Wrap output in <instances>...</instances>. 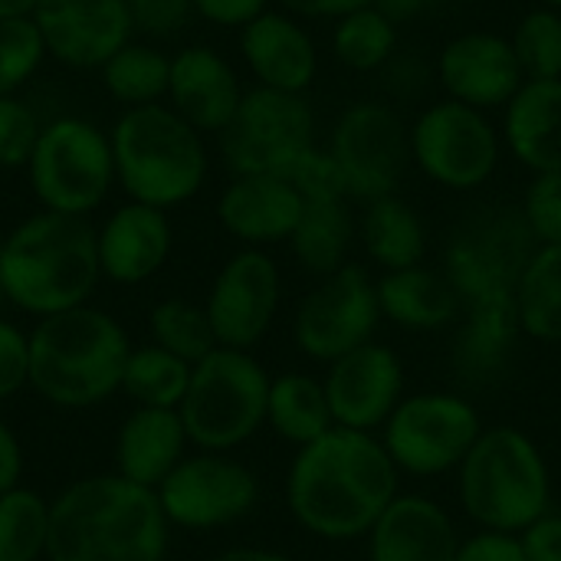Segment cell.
Here are the masks:
<instances>
[{"label":"cell","instance_id":"ba28073f","mask_svg":"<svg viewBox=\"0 0 561 561\" xmlns=\"http://www.w3.org/2000/svg\"><path fill=\"white\" fill-rule=\"evenodd\" d=\"M26 174L43 210L89 217L115 184L112 141L89 118H53L39 131Z\"/></svg>","mask_w":561,"mask_h":561},{"label":"cell","instance_id":"ac0fdd59","mask_svg":"<svg viewBox=\"0 0 561 561\" xmlns=\"http://www.w3.org/2000/svg\"><path fill=\"white\" fill-rule=\"evenodd\" d=\"M434 76L447 99L473 105L480 112L506 108L526 85L523 66L510 36L493 30H467L447 39L437 53Z\"/></svg>","mask_w":561,"mask_h":561},{"label":"cell","instance_id":"d4e9b609","mask_svg":"<svg viewBox=\"0 0 561 561\" xmlns=\"http://www.w3.org/2000/svg\"><path fill=\"white\" fill-rule=\"evenodd\" d=\"M503 145L533 174H561V79H529L503 108Z\"/></svg>","mask_w":561,"mask_h":561},{"label":"cell","instance_id":"4316f807","mask_svg":"<svg viewBox=\"0 0 561 561\" xmlns=\"http://www.w3.org/2000/svg\"><path fill=\"white\" fill-rule=\"evenodd\" d=\"M519 339L526 335L516 312V293L473 299L463 306L460 316V332L454 342V368L467 381H490L503 375Z\"/></svg>","mask_w":561,"mask_h":561},{"label":"cell","instance_id":"7402d4cb","mask_svg":"<svg viewBox=\"0 0 561 561\" xmlns=\"http://www.w3.org/2000/svg\"><path fill=\"white\" fill-rule=\"evenodd\" d=\"M365 542L368 561H454L463 539L454 516L437 500L398 493Z\"/></svg>","mask_w":561,"mask_h":561},{"label":"cell","instance_id":"bcb514c9","mask_svg":"<svg viewBox=\"0 0 561 561\" xmlns=\"http://www.w3.org/2000/svg\"><path fill=\"white\" fill-rule=\"evenodd\" d=\"M194 7H197V16H204L207 23L243 30L263 10H270V0H194Z\"/></svg>","mask_w":561,"mask_h":561},{"label":"cell","instance_id":"c3c4849f","mask_svg":"<svg viewBox=\"0 0 561 561\" xmlns=\"http://www.w3.org/2000/svg\"><path fill=\"white\" fill-rule=\"evenodd\" d=\"M23 480V447L7 421H0V493L20 486Z\"/></svg>","mask_w":561,"mask_h":561},{"label":"cell","instance_id":"83f0119b","mask_svg":"<svg viewBox=\"0 0 561 561\" xmlns=\"http://www.w3.org/2000/svg\"><path fill=\"white\" fill-rule=\"evenodd\" d=\"M375 283H378L381 319L394 322L404 332H440L460 322L463 316V299L444 270H431L421 263V266L381 273Z\"/></svg>","mask_w":561,"mask_h":561},{"label":"cell","instance_id":"f907efd6","mask_svg":"<svg viewBox=\"0 0 561 561\" xmlns=\"http://www.w3.org/2000/svg\"><path fill=\"white\" fill-rule=\"evenodd\" d=\"M210 561H296L286 552L276 549H256V546H240V549H227L220 556H214Z\"/></svg>","mask_w":561,"mask_h":561},{"label":"cell","instance_id":"ffe728a7","mask_svg":"<svg viewBox=\"0 0 561 561\" xmlns=\"http://www.w3.org/2000/svg\"><path fill=\"white\" fill-rule=\"evenodd\" d=\"M240 53L256 85L306 95L319 76V46L289 10H263L240 30Z\"/></svg>","mask_w":561,"mask_h":561},{"label":"cell","instance_id":"30bf717a","mask_svg":"<svg viewBox=\"0 0 561 561\" xmlns=\"http://www.w3.org/2000/svg\"><path fill=\"white\" fill-rule=\"evenodd\" d=\"M483 431L486 427L477 404L463 394L421 391L404 394L378 437L398 473L444 477L460 470Z\"/></svg>","mask_w":561,"mask_h":561},{"label":"cell","instance_id":"11a10c76","mask_svg":"<svg viewBox=\"0 0 561 561\" xmlns=\"http://www.w3.org/2000/svg\"><path fill=\"white\" fill-rule=\"evenodd\" d=\"M7 302V296H3V283H0V306Z\"/></svg>","mask_w":561,"mask_h":561},{"label":"cell","instance_id":"484cf974","mask_svg":"<svg viewBox=\"0 0 561 561\" xmlns=\"http://www.w3.org/2000/svg\"><path fill=\"white\" fill-rule=\"evenodd\" d=\"M187 431L178 411L135 408L115 437V473L128 483L158 490L168 473L187 457Z\"/></svg>","mask_w":561,"mask_h":561},{"label":"cell","instance_id":"f546056e","mask_svg":"<svg viewBox=\"0 0 561 561\" xmlns=\"http://www.w3.org/2000/svg\"><path fill=\"white\" fill-rule=\"evenodd\" d=\"M358 240V220L352 214V197H316L302 201V217L289 237V250L319 279L342 270Z\"/></svg>","mask_w":561,"mask_h":561},{"label":"cell","instance_id":"816d5d0a","mask_svg":"<svg viewBox=\"0 0 561 561\" xmlns=\"http://www.w3.org/2000/svg\"><path fill=\"white\" fill-rule=\"evenodd\" d=\"M39 0H0V20H16V16H33Z\"/></svg>","mask_w":561,"mask_h":561},{"label":"cell","instance_id":"ee69618b","mask_svg":"<svg viewBox=\"0 0 561 561\" xmlns=\"http://www.w3.org/2000/svg\"><path fill=\"white\" fill-rule=\"evenodd\" d=\"M454 561H526V556H523L519 536L480 529L477 536L460 542V552Z\"/></svg>","mask_w":561,"mask_h":561},{"label":"cell","instance_id":"d6986e66","mask_svg":"<svg viewBox=\"0 0 561 561\" xmlns=\"http://www.w3.org/2000/svg\"><path fill=\"white\" fill-rule=\"evenodd\" d=\"M33 23L46 53L72 69H102L135 30L128 0H39Z\"/></svg>","mask_w":561,"mask_h":561},{"label":"cell","instance_id":"60d3db41","mask_svg":"<svg viewBox=\"0 0 561 561\" xmlns=\"http://www.w3.org/2000/svg\"><path fill=\"white\" fill-rule=\"evenodd\" d=\"M519 214L539 247L561 243V174H533Z\"/></svg>","mask_w":561,"mask_h":561},{"label":"cell","instance_id":"9c48e42d","mask_svg":"<svg viewBox=\"0 0 561 561\" xmlns=\"http://www.w3.org/2000/svg\"><path fill=\"white\" fill-rule=\"evenodd\" d=\"M503 131L473 105L437 99L411 122V161L414 168L444 191L470 194L480 191L500 168Z\"/></svg>","mask_w":561,"mask_h":561},{"label":"cell","instance_id":"1f68e13d","mask_svg":"<svg viewBox=\"0 0 561 561\" xmlns=\"http://www.w3.org/2000/svg\"><path fill=\"white\" fill-rule=\"evenodd\" d=\"M516 312L523 335L542 345H561V243L536 247L519 283Z\"/></svg>","mask_w":561,"mask_h":561},{"label":"cell","instance_id":"603a6c76","mask_svg":"<svg viewBox=\"0 0 561 561\" xmlns=\"http://www.w3.org/2000/svg\"><path fill=\"white\" fill-rule=\"evenodd\" d=\"M299 217L302 194L279 174H237L217 201L220 227L233 240L256 250L289 243Z\"/></svg>","mask_w":561,"mask_h":561},{"label":"cell","instance_id":"4dcf8cb0","mask_svg":"<svg viewBox=\"0 0 561 561\" xmlns=\"http://www.w3.org/2000/svg\"><path fill=\"white\" fill-rule=\"evenodd\" d=\"M266 424L273 427L276 437H283L296 450L325 437L335 427L329 394H325V381L302 375V371L276 375L270 381Z\"/></svg>","mask_w":561,"mask_h":561},{"label":"cell","instance_id":"8992f818","mask_svg":"<svg viewBox=\"0 0 561 561\" xmlns=\"http://www.w3.org/2000/svg\"><path fill=\"white\" fill-rule=\"evenodd\" d=\"M108 141L115 181L128 201L171 210L187 204L207 181L204 135L164 102L125 108Z\"/></svg>","mask_w":561,"mask_h":561},{"label":"cell","instance_id":"681fc988","mask_svg":"<svg viewBox=\"0 0 561 561\" xmlns=\"http://www.w3.org/2000/svg\"><path fill=\"white\" fill-rule=\"evenodd\" d=\"M440 0H378V7L401 26L404 20H414V16H421V13H427V10H434Z\"/></svg>","mask_w":561,"mask_h":561},{"label":"cell","instance_id":"4fadbf2b","mask_svg":"<svg viewBox=\"0 0 561 561\" xmlns=\"http://www.w3.org/2000/svg\"><path fill=\"white\" fill-rule=\"evenodd\" d=\"M381 322L375 276L358 263H345L302 296L293 319V339L306 358L332 365L375 342Z\"/></svg>","mask_w":561,"mask_h":561},{"label":"cell","instance_id":"7a4b0ae2","mask_svg":"<svg viewBox=\"0 0 561 561\" xmlns=\"http://www.w3.org/2000/svg\"><path fill=\"white\" fill-rule=\"evenodd\" d=\"M168 533L154 490L118 473L82 477L49 503L46 561H164Z\"/></svg>","mask_w":561,"mask_h":561},{"label":"cell","instance_id":"db71d44e","mask_svg":"<svg viewBox=\"0 0 561 561\" xmlns=\"http://www.w3.org/2000/svg\"><path fill=\"white\" fill-rule=\"evenodd\" d=\"M3 240H7V233L0 230V253H3Z\"/></svg>","mask_w":561,"mask_h":561},{"label":"cell","instance_id":"44dd1931","mask_svg":"<svg viewBox=\"0 0 561 561\" xmlns=\"http://www.w3.org/2000/svg\"><path fill=\"white\" fill-rule=\"evenodd\" d=\"M243 92L237 69L210 46H187L171 56L168 105L201 135H220L233 122Z\"/></svg>","mask_w":561,"mask_h":561},{"label":"cell","instance_id":"cb8c5ba5","mask_svg":"<svg viewBox=\"0 0 561 561\" xmlns=\"http://www.w3.org/2000/svg\"><path fill=\"white\" fill-rule=\"evenodd\" d=\"M171 253L168 210L128 201L108 214L99 227V266L102 276L118 286H138L151 279Z\"/></svg>","mask_w":561,"mask_h":561},{"label":"cell","instance_id":"836d02e7","mask_svg":"<svg viewBox=\"0 0 561 561\" xmlns=\"http://www.w3.org/2000/svg\"><path fill=\"white\" fill-rule=\"evenodd\" d=\"M191 375H194V365H187L184 358H178L151 342V345L131 348V355L125 362V375H122V391L138 408L178 411L187 394Z\"/></svg>","mask_w":561,"mask_h":561},{"label":"cell","instance_id":"6da1fadb","mask_svg":"<svg viewBox=\"0 0 561 561\" xmlns=\"http://www.w3.org/2000/svg\"><path fill=\"white\" fill-rule=\"evenodd\" d=\"M398 467L378 434L332 427L299 447L286 473L289 516L322 542L365 539L398 496Z\"/></svg>","mask_w":561,"mask_h":561},{"label":"cell","instance_id":"3957f363","mask_svg":"<svg viewBox=\"0 0 561 561\" xmlns=\"http://www.w3.org/2000/svg\"><path fill=\"white\" fill-rule=\"evenodd\" d=\"M99 279V230L89 217L39 210L3 240V296L36 319L85 306Z\"/></svg>","mask_w":561,"mask_h":561},{"label":"cell","instance_id":"f6af8a7d","mask_svg":"<svg viewBox=\"0 0 561 561\" xmlns=\"http://www.w3.org/2000/svg\"><path fill=\"white\" fill-rule=\"evenodd\" d=\"M526 561H561V513H546L519 533Z\"/></svg>","mask_w":561,"mask_h":561},{"label":"cell","instance_id":"277c9868","mask_svg":"<svg viewBox=\"0 0 561 561\" xmlns=\"http://www.w3.org/2000/svg\"><path fill=\"white\" fill-rule=\"evenodd\" d=\"M30 335V388L62 411H85L122 391L128 335L102 309L76 306L43 316Z\"/></svg>","mask_w":561,"mask_h":561},{"label":"cell","instance_id":"7bdbcfd3","mask_svg":"<svg viewBox=\"0 0 561 561\" xmlns=\"http://www.w3.org/2000/svg\"><path fill=\"white\" fill-rule=\"evenodd\" d=\"M128 13L135 30L148 36H171L191 23L197 7L194 0H128Z\"/></svg>","mask_w":561,"mask_h":561},{"label":"cell","instance_id":"f1b7e54d","mask_svg":"<svg viewBox=\"0 0 561 561\" xmlns=\"http://www.w3.org/2000/svg\"><path fill=\"white\" fill-rule=\"evenodd\" d=\"M358 240L381 273L421 266L427 256V227L401 194L365 204L358 217Z\"/></svg>","mask_w":561,"mask_h":561},{"label":"cell","instance_id":"7c38bea8","mask_svg":"<svg viewBox=\"0 0 561 561\" xmlns=\"http://www.w3.org/2000/svg\"><path fill=\"white\" fill-rule=\"evenodd\" d=\"M316 141V112L306 95L276 92L253 85L243 92V102L233 122L220 131V151L227 168L237 174H279L312 151Z\"/></svg>","mask_w":561,"mask_h":561},{"label":"cell","instance_id":"ab89813d","mask_svg":"<svg viewBox=\"0 0 561 561\" xmlns=\"http://www.w3.org/2000/svg\"><path fill=\"white\" fill-rule=\"evenodd\" d=\"M39 118L23 99L0 95V168H26L39 141Z\"/></svg>","mask_w":561,"mask_h":561},{"label":"cell","instance_id":"d590c367","mask_svg":"<svg viewBox=\"0 0 561 561\" xmlns=\"http://www.w3.org/2000/svg\"><path fill=\"white\" fill-rule=\"evenodd\" d=\"M49 546V503L23 483L0 493V561H43Z\"/></svg>","mask_w":561,"mask_h":561},{"label":"cell","instance_id":"f35d334b","mask_svg":"<svg viewBox=\"0 0 561 561\" xmlns=\"http://www.w3.org/2000/svg\"><path fill=\"white\" fill-rule=\"evenodd\" d=\"M46 43L33 16L0 20V95H16L46 59Z\"/></svg>","mask_w":561,"mask_h":561},{"label":"cell","instance_id":"8fae6325","mask_svg":"<svg viewBox=\"0 0 561 561\" xmlns=\"http://www.w3.org/2000/svg\"><path fill=\"white\" fill-rule=\"evenodd\" d=\"M325 151L332 154L352 201L398 194L411 171V125L391 102H352L332 125Z\"/></svg>","mask_w":561,"mask_h":561},{"label":"cell","instance_id":"8d00e7d4","mask_svg":"<svg viewBox=\"0 0 561 561\" xmlns=\"http://www.w3.org/2000/svg\"><path fill=\"white\" fill-rule=\"evenodd\" d=\"M148 329L154 345H161L164 352L184 358L187 365H197L201 358H207L217 348L207 309L187 299H161L151 316H148Z\"/></svg>","mask_w":561,"mask_h":561},{"label":"cell","instance_id":"e0dca14e","mask_svg":"<svg viewBox=\"0 0 561 561\" xmlns=\"http://www.w3.org/2000/svg\"><path fill=\"white\" fill-rule=\"evenodd\" d=\"M322 381L335 427L378 434L404 401L408 375L401 355L375 339L332 362Z\"/></svg>","mask_w":561,"mask_h":561},{"label":"cell","instance_id":"9a60e30c","mask_svg":"<svg viewBox=\"0 0 561 561\" xmlns=\"http://www.w3.org/2000/svg\"><path fill=\"white\" fill-rule=\"evenodd\" d=\"M171 526L207 533L247 519L260 503L256 473L227 454L184 457L154 490Z\"/></svg>","mask_w":561,"mask_h":561},{"label":"cell","instance_id":"2e32d148","mask_svg":"<svg viewBox=\"0 0 561 561\" xmlns=\"http://www.w3.org/2000/svg\"><path fill=\"white\" fill-rule=\"evenodd\" d=\"M283 299V276L266 250L243 247L210 283L207 319L217 345L250 352L273 325Z\"/></svg>","mask_w":561,"mask_h":561},{"label":"cell","instance_id":"74e56055","mask_svg":"<svg viewBox=\"0 0 561 561\" xmlns=\"http://www.w3.org/2000/svg\"><path fill=\"white\" fill-rule=\"evenodd\" d=\"M513 53L529 79H561V10L536 3L513 26Z\"/></svg>","mask_w":561,"mask_h":561},{"label":"cell","instance_id":"52a82bcc","mask_svg":"<svg viewBox=\"0 0 561 561\" xmlns=\"http://www.w3.org/2000/svg\"><path fill=\"white\" fill-rule=\"evenodd\" d=\"M270 371L240 348L217 345L194 365L187 394L178 408L187 440L207 454L243 447L266 424Z\"/></svg>","mask_w":561,"mask_h":561},{"label":"cell","instance_id":"e575fe53","mask_svg":"<svg viewBox=\"0 0 561 561\" xmlns=\"http://www.w3.org/2000/svg\"><path fill=\"white\" fill-rule=\"evenodd\" d=\"M102 82L115 102L125 108L154 105L168 99V79H171V56L148 43H128L122 46L102 69Z\"/></svg>","mask_w":561,"mask_h":561},{"label":"cell","instance_id":"f5cc1de1","mask_svg":"<svg viewBox=\"0 0 561 561\" xmlns=\"http://www.w3.org/2000/svg\"><path fill=\"white\" fill-rule=\"evenodd\" d=\"M536 3H542V7H552V10H561V0H536Z\"/></svg>","mask_w":561,"mask_h":561},{"label":"cell","instance_id":"5b68a950","mask_svg":"<svg viewBox=\"0 0 561 561\" xmlns=\"http://www.w3.org/2000/svg\"><path fill=\"white\" fill-rule=\"evenodd\" d=\"M463 513L486 533L519 536L552 513V473L542 447L513 424L480 434L457 470Z\"/></svg>","mask_w":561,"mask_h":561},{"label":"cell","instance_id":"b9f144b4","mask_svg":"<svg viewBox=\"0 0 561 561\" xmlns=\"http://www.w3.org/2000/svg\"><path fill=\"white\" fill-rule=\"evenodd\" d=\"M30 388V335L0 319V401Z\"/></svg>","mask_w":561,"mask_h":561},{"label":"cell","instance_id":"5bb4252c","mask_svg":"<svg viewBox=\"0 0 561 561\" xmlns=\"http://www.w3.org/2000/svg\"><path fill=\"white\" fill-rule=\"evenodd\" d=\"M536 247L539 243L533 240L519 207H483L454 230L444 253V273L463 306L473 299L516 293Z\"/></svg>","mask_w":561,"mask_h":561},{"label":"cell","instance_id":"7dc6e473","mask_svg":"<svg viewBox=\"0 0 561 561\" xmlns=\"http://www.w3.org/2000/svg\"><path fill=\"white\" fill-rule=\"evenodd\" d=\"M276 3L299 20H342L345 13L375 7L378 0H276Z\"/></svg>","mask_w":561,"mask_h":561},{"label":"cell","instance_id":"d6a6232c","mask_svg":"<svg viewBox=\"0 0 561 561\" xmlns=\"http://www.w3.org/2000/svg\"><path fill=\"white\" fill-rule=\"evenodd\" d=\"M401 30L375 3L355 13H345L332 26V56L352 72H381L398 56Z\"/></svg>","mask_w":561,"mask_h":561}]
</instances>
